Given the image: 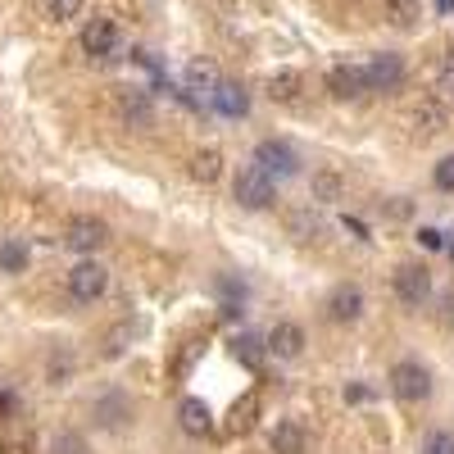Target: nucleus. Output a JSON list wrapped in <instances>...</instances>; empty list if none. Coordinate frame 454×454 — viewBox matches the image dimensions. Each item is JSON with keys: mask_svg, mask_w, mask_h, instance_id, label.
Returning a JSON list of instances; mask_svg holds the SVG:
<instances>
[{"mask_svg": "<svg viewBox=\"0 0 454 454\" xmlns=\"http://www.w3.org/2000/svg\"><path fill=\"white\" fill-rule=\"evenodd\" d=\"M387 387H391V395L395 400H427L432 395V372L419 364V359H400L395 368H391V377H387Z\"/></svg>", "mask_w": 454, "mask_h": 454, "instance_id": "nucleus-1", "label": "nucleus"}, {"mask_svg": "<svg viewBox=\"0 0 454 454\" xmlns=\"http://www.w3.org/2000/svg\"><path fill=\"white\" fill-rule=\"evenodd\" d=\"M232 196H237L241 209H269V205L278 200V186H273V177L263 173L259 164H250V168H241V177H237V186H232Z\"/></svg>", "mask_w": 454, "mask_h": 454, "instance_id": "nucleus-2", "label": "nucleus"}, {"mask_svg": "<svg viewBox=\"0 0 454 454\" xmlns=\"http://www.w3.org/2000/svg\"><path fill=\"white\" fill-rule=\"evenodd\" d=\"M109 286V273L100 269L96 259H82V263H73L68 269V295L78 300V305H91V300H100Z\"/></svg>", "mask_w": 454, "mask_h": 454, "instance_id": "nucleus-3", "label": "nucleus"}, {"mask_svg": "<svg viewBox=\"0 0 454 454\" xmlns=\"http://www.w3.org/2000/svg\"><path fill=\"white\" fill-rule=\"evenodd\" d=\"M364 73H368V91H400L404 87V59L400 55H372L368 64H364Z\"/></svg>", "mask_w": 454, "mask_h": 454, "instance_id": "nucleus-4", "label": "nucleus"}, {"mask_svg": "<svg viewBox=\"0 0 454 454\" xmlns=\"http://www.w3.org/2000/svg\"><path fill=\"white\" fill-rule=\"evenodd\" d=\"M254 164L263 168V173H278V177H291V173H300V155L286 145V141H259L254 145Z\"/></svg>", "mask_w": 454, "mask_h": 454, "instance_id": "nucleus-5", "label": "nucleus"}, {"mask_svg": "<svg viewBox=\"0 0 454 454\" xmlns=\"http://www.w3.org/2000/svg\"><path fill=\"white\" fill-rule=\"evenodd\" d=\"M395 295L404 300V305H423V300L432 295L427 263H400V269H395Z\"/></svg>", "mask_w": 454, "mask_h": 454, "instance_id": "nucleus-6", "label": "nucleus"}, {"mask_svg": "<svg viewBox=\"0 0 454 454\" xmlns=\"http://www.w3.org/2000/svg\"><path fill=\"white\" fill-rule=\"evenodd\" d=\"M109 241V227L100 218H73L68 223V232H64V246L68 250H78V254H91Z\"/></svg>", "mask_w": 454, "mask_h": 454, "instance_id": "nucleus-7", "label": "nucleus"}, {"mask_svg": "<svg viewBox=\"0 0 454 454\" xmlns=\"http://www.w3.org/2000/svg\"><path fill=\"white\" fill-rule=\"evenodd\" d=\"M327 91H332L336 100H359V96L368 91L364 64H336V68L327 73Z\"/></svg>", "mask_w": 454, "mask_h": 454, "instance_id": "nucleus-8", "label": "nucleus"}, {"mask_svg": "<svg viewBox=\"0 0 454 454\" xmlns=\"http://www.w3.org/2000/svg\"><path fill=\"white\" fill-rule=\"evenodd\" d=\"M82 51L96 55V59H109L119 51V27H114V19H91L82 27Z\"/></svg>", "mask_w": 454, "mask_h": 454, "instance_id": "nucleus-9", "label": "nucleus"}, {"mask_svg": "<svg viewBox=\"0 0 454 454\" xmlns=\"http://www.w3.org/2000/svg\"><path fill=\"white\" fill-rule=\"evenodd\" d=\"M359 314H364V291H359V286L346 282V286H336V291L327 295V318H332V323H355Z\"/></svg>", "mask_w": 454, "mask_h": 454, "instance_id": "nucleus-10", "label": "nucleus"}, {"mask_svg": "<svg viewBox=\"0 0 454 454\" xmlns=\"http://www.w3.org/2000/svg\"><path fill=\"white\" fill-rule=\"evenodd\" d=\"M177 423H182V432L186 436H209L214 432V413H209V404L205 400H182L177 404Z\"/></svg>", "mask_w": 454, "mask_h": 454, "instance_id": "nucleus-11", "label": "nucleus"}, {"mask_svg": "<svg viewBox=\"0 0 454 454\" xmlns=\"http://www.w3.org/2000/svg\"><path fill=\"white\" fill-rule=\"evenodd\" d=\"M186 91H192V96H209L214 100V91H218V64L214 59H192V64H186Z\"/></svg>", "mask_w": 454, "mask_h": 454, "instance_id": "nucleus-12", "label": "nucleus"}, {"mask_svg": "<svg viewBox=\"0 0 454 454\" xmlns=\"http://www.w3.org/2000/svg\"><path fill=\"white\" fill-rule=\"evenodd\" d=\"M269 350L278 359H300V350H305V332H300L295 323H278L269 332Z\"/></svg>", "mask_w": 454, "mask_h": 454, "instance_id": "nucleus-13", "label": "nucleus"}, {"mask_svg": "<svg viewBox=\"0 0 454 454\" xmlns=\"http://www.w3.org/2000/svg\"><path fill=\"white\" fill-rule=\"evenodd\" d=\"M305 423H295V419H282L278 427H273V436H269V445H273V454H305Z\"/></svg>", "mask_w": 454, "mask_h": 454, "instance_id": "nucleus-14", "label": "nucleus"}, {"mask_svg": "<svg viewBox=\"0 0 454 454\" xmlns=\"http://www.w3.org/2000/svg\"><path fill=\"white\" fill-rule=\"evenodd\" d=\"M214 109L227 114V119H241V114L250 109L246 87H241V82H218V91H214Z\"/></svg>", "mask_w": 454, "mask_h": 454, "instance_id": "nucleus-15", "label": "nucleus"}, {"mask_svg": "<svg viewBox=\"0 0 454 454\" xmlns=\"http://www.w3.org/2000/svg\"><path fill=\"white\" fill-rule=\"evenodd\" d=\"M96 419H100V427H123V423L132 419V404H128V395L109 391V395L96 404Z\"/></svg>", "mask_w": 454, "mask_h": 454, "instance_id": "nucleus-16", "label": "nucleus"}, {"mask_svg": "<svg viewBox=\"0 0 454 454\" xmlns=\"http://www.w3.org/2000/svg\"><path fill=\"white\" fill-rule=\"evenodd\" d=\"M254 413H259V395H254V391H246V395L232 404V419H227V432H232V436L250 432V427H254Z\"/></svg>", "mask_w": 454, "mask_h": 454, "instance_id": "nucleus-17", "label": "nucleus"}, {"mask_svg": "<svg viewBox=\"0 0 454 454\" xmlns=\"http://www.w3.org/2000/svg\"><path fill=\"white\" fill-rule=\"evenodd\" d=\"M300 87H305V78H300L295 68H278L273 78H269V96H273V100H295Z\"/></svg>", "mask_w": 454, "mask_h": 454, "instance_id": "nucleus-18", "label": "nucleus"}, {"mask_svg": "<svg viewBox=\"0 0 454 454\" xmlns=\"http://www.w3.org/2000/svg\"><path fill=\"white\" fill-rule=\"evenodd\" d=\"M218 173H223V155H218V150H196V155H192V177L196 182H218Z\"/></svg>", "mask_w": 454, "mask_h": 454, "instance_id": "nucleus-19", "label": "nucleus"}, {"mask_svg": "<svg viewBox=\"0 0 454 454\" xmlns=\"http://www.w3.org/2000/svg\"><path fill=\"white\" fill-rule=\"evenodd\" d=\"M318 232H323V218H318L314 209H295V214H291V237H295V241H314Z\"/></svg>", "mask_w": 454, "mask_h": 454, "instance_id": "nucleus-20", "label": "nucleus"}, {"mask_svg": "<svg viewBox=\"0 0 454 454\" xmlns=\"http://www.w3.org/2000/svg\"><path fill=\"white\" fill-rule=\"evenodd\" d=\"M387 19L395 27H413L423 19V5H419V0H387Z\"/></svg>", "mask_w": 454, "mask_h": 454, "instance_id": "nucleus-21", "label": "nucleus"}, {"mask_svg": "<svg viewBox=\"0 0 454 454\" xmlns=\"http://www.w3.org/2000/svg\"><path fill=\"white\" fill-rule=\"evenodd\" d=\"M27 269V246L23 241H0V273H23Z\"/></svg>", "mask_w": 454, "mask_h": 454, "instance_id": "nucleus-22", "label": "nucleus"}, {"mask_svg": "<svg viewBox=\"0 0 454 454\" xmlns=\"http://www.w3.org/2000/svg\"><path fill=\"white\" fill-rule=\"evenodd\" d=\"M232 355H237L241 364L259 368V359H263V350H259V336H246V332H241V336L232 340Z\"/></svg>", "mask_w": 454, "mask_h": 454, "instance_id": "nucleus-23", "label": "nucleus"}, {"mask_svg": "<svg viewBox=\"0 0 454 454\" xmlns=\"http://www.w3.org/2000/svg\"><path fill=\"white\" fill-rule=\"evenodd\" d=\"M419 454H454V432H427Z\"/></svg>", "mask_w": 454, "mask_h": 454, "instance_id": "nucleus-24", "label": "nucleus"}, {"mask_svg": "<svg viewBox=\"0 0 454 454\" xmlns=\"http://www.w3.org/2000/svg\"><path fill=\"white\" fill-rule=\"evenodd\" d=\"M214 286H218V295H227V309H241V300H246V282H232V278H218Z\"/></svg>", "mask_w": 454, "mask_h": 454, "instance_id": "nucleus-25", "label": "nucleus"}, {"mask_svg": "<svg viewBox=\"0 0 454 454\" xmlns=\"http://www.w3.org/2000/svg\"><path fill=\"white\" fill-rule=\"evenodd\" d=\"M78 10H82V0H46V14L51 19H73Z\"/></svg>", "mask_w": 454, "mask_h": 454, "instance_id": "nucleus-26", "label": "nucleus"}, {"mask_svg": "<svg viewBox=\"0 0 454 454\" xmlns=\"http://www.w3.org/2000/svg\"><path fill=\"white\" fill-rule=\"evenodd\" d=\"M336 192H340V182H336L332 173L314 177V196H318V200H336Z\"/></svg>", "mask_w": 454, "mask_h": 454, "instance_id": "nucleus-27", "label": "nucleus"}, {"mask_svg": "<svg viewBox=\"0 0 454 454\" xmlns=\"http://www.w3.org/2000/svg\"><path fill=\"white\" fill-rule=\"evenodd\" d=\"M436 186H441V192H454V155H445L436 164Z\"/></svg>", "mask_w": 454, "mask_h": 454, "instance_id": "nucleus-28", "label": "nucleus"}, {"mask_svg": "<svg viewBox=\"0 0 454 454\" xmlns=\"http://www.w3.org/2000/svg\"><path fill=\"white\" fill-rule=\"evenodd\" d=\"M55 454H87V441L68 432V436H59V441H55Z\"/></svg>", "mask_w": 454, "mask_h": 454, "instance_id": "nucleus-29", "label": "nucleus"}, {"mask_svg": "<svg viewBox=\"0 0 454 454\" xmlns=\"http://www.w3.org/2000/svg\"><path fill=\"white\" fill-rule=\"evenodd\" d=\"M123 340H128V327H119V332H109V346H105V350H109V355H119V350H123Z\"/></svg>", "mask_w": 454, "mask_h": 454, "instance_id": "nucleus-30", "label": "nucleus"}, {"mask_svg": "<svg viewBox=\"0 0 454 454\" xmlns=\"http://www.w3.org/2000/svg\"><path fill=\"white\" fill-rule=\"evenodd\" d=\"M419 241H423V246H427V250H441V232H432V227H427V232H423V237H419Z\"/></svg>", "mask_w": 454, "mask_h": 454, "instance_id": "nucleus-31", "label": "nucleus"}]
</instances>
